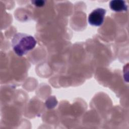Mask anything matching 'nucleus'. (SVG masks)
<instances>
[{"mask_svg": "<svg viewBox=\"0 0 129 129\" xmlns=\"http://www.w3.org/2000/svg\"><path fill=\"white\" fill-rule=\"evenodd\" d=\"M36 44V41L32 35L18 33L12 39V46L15 52L19 56H23L33 49Z\"/></svg>", "mask_w": 129, "mask_h": 129, "instance_id": "nucleus-1", "label": "nucleus"}, {"mask_svg": "<svg viewBox=\"0 0 129 129\" xmlns=\"http://www.w3.org/2000/svg\"><path fill=\"white\" fill-rule=\"evenodd\" d=\"M106 10L101 8L94 10L88 16V23L92 26H100L104 22Z\"/></svg>", "mask_w": 129, "mask_h": 129, "instance_id": "nucleus-2", "label": "nucleus"}, {"mask_svg": "<svg viewBox=\"0 0 129 129\" xmlns=\"http://www.w3.org/2000/svg\"><path fill=\"white\" fill-rule=\"evenodd\" d=\"M109 7L112 10L117 12L126 11L127 10V6L126 3L122 0L111 1L109 3Z\"/></svg>", "mask_w": 129, "mask_h": 129, "instance_id": "nucleus-3", "label": "nucleus"}, {"mask_svg": "<svg viewBox=\"0 0 129 129\" xmlns=\"http://www.w3.org/2000/svg\"><path fill=\"white\" fill-rule=\"evenodd\" d=\"M32 3L35 6H37V7H40L43 6L45 5V2L44 1H40V0H38V1H32Z\"/></svg>", "mask_w": 129, "mask_h": 129, "instance_id": "nucleus-4", "label": "nucleus"}]
</instances>
